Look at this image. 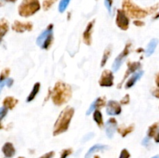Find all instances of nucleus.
Wrapping results in <instances>:
<instances>
[{"mask_svg": "<svg viewBox=\"0 0 159 158\" xmlns=\"http://www.w3.org/2000/svg\"><path fill=\"white\" fill-rule=\"evenodd\" d=\"M149 140H150V138H149L148 136H146V137L143 139V141L141 143H142V145H144V146H148V144L149 143Z\"/></svg>", "mask_w": 159, "mask_h": 158, "instance_id": "c9c22d12", "label": "nucleus"}, {"mask_svg": "<svg viewBox=\"0 0 159 158\" xmlns=\"http://www.w3.org/2000/svg\"><path fill=\"white\" fill-rule=\"evenodd\" d=\"M17 103H18V100L13 97H6L3 100V106L6 107L8 109H13Z\"/></svg>", "mask_w": 159, "mask_h": 158, "instance_id": "a211bd4d", "label": "nucleus"}, {"mask_svg": "<svg viewBox=\"0 0 159 158\" xmlns=\"http://www.w3.org/2000/svg\"><path fill=\"white\" fill-rule=\"evenodd\" d=\"M158 43V39H152V40L149 42L148 45L147 46V49H146V56H147V57H149V56H151L154 52H155V48H156Z\"/></svg>", "mask_w": 159, "mask_h": 158, "instance_id": "aec40b11", "label": "nucleus"}, {"mask_svg": "<svg viewBox=\"0 0 159 158\" xmlns=\"http://www.w3.org/2000/svg\"><path fill=\"white\" fill-rule=\"evenodd\" d=\"M111 52H112V48L111 46H109L107 48V49L105 50V51H104L103 53V56H102V60H101V64H100V66L102 67H104V65L107 64V60H108L109 57H110V55H111Z\"/></svg>", "mask_w": 159, "mask_h": 158, "instance_id": "4be33fe9", "label": "nucleus"}, {"mask_svg": "<svg viewBox=\"0 0 159 158\" xmlns=\"http://www.w3.org/2000/svg\"><path fill=\"white\" fill-rule=\"evenodd\" d=\"M134 130V125H131L128 127H124V126H121L120 128L117 129V131L123 137H125L127 135H128L129 133H131L132 131Z\"/></svg>", "mask_w": 159, "mask_h": 158, "instance_id": "5701e85b", "label": "nucleus"}, {"mask_svg": "<svg viewBox=\"0 0 159 158\" xmlns=\"http://www.w3.org/2000/svg\"><path fill=\"white\" fill-rule=\"evenodd\" d=\"M71 153H72V150L71 149H65V150H63V151L61 152L60 158H67Z\"/></svg>", "mask_w": 159, "mask_h": 158, "instance_id": "c85d7f7f", "label": "nucleus"}, {"mask_svg": "<svg viewBox=\"0 0 159 158\" xmlns=\"http://www.w3.org/2000/svg\"><path fill=\"white\" fill-rule=\"evenodd\" d=\"M41 6L39 0H24L19 6V15L23 17L31 16L38 12Z\"/></svg>", "mask_w": 159, "mask_h": 158, "instance_id": "20e7f679", "label": "nucleus"}, {"mask_svg": "<svg viewBox=\"0 0 159 158\" xmlns=\"http://www.w3.org/2000/svg\"><path fill=\"white\" fill-rule=\"evenodd\" d=\"M54 37H53V24H50L45 30H43L39 35L37 39V44L41 49L48 50L52 44Z\"/></svg>", "mask_w": 159, "mask_h": 158, "instance_id": "39448f33", "label": "nucleus"}, {"mask_svg": "<svg viewBox=\"0 0 159 158\" xmlns=\"http://www.w3.org/2000/svg\"><path fill=\"white\" fill-rule=\"evenodd\" d=\"M3 1L6 2H12V3H14V2H16L17 0H3Z\"/></svg>", "mask_w": 159, "mask_h": 158, "instance_id": "79ce46f5", "label": "nucleus"}, {"mask_svg": "<svg viewBox=\"0 0 159 158\" xmlns=\"http://www.w3.org/2000/svg\"><path fill=\"white\" fill-rule=\"evenodd\" d=\"M71 0H61L58 5V11L61 13H63L68 8Z\"/></svg>", "mask_w": 159, "mask_h": 158, "instance_id": "393cba45", "label": "nucleus"}, {"mask_svg": "<svg viewBox=\"0 0 159 158\" xmlns=\"http://www.w3.org/2000/svg\"><path fill=\"white\" fill-rule=\"evenodd\" d=\"M18 158H24V157H22V156H20V157H18Z\"/></svg>", "mask_w": 159, "mask_h": 158, "instance_id": "09e8293b", "label": "nucleus"}, {"mask_svg": "<svg viewBox=\"0 0 159 158\" xmlns=\"http://www.w3.org/2000/svg\"><path fill=\"white\" fill-rule=\"evenodd\" d=\"M93 119H94V121L96 122V123L97 124V125L99 128H102L104 125L102 115L99 109H96L94 111V113H93Z\"/></svg>", "mask_w": 159, "mask_h": 158, "instance_id": "412c9836", "label": "nucleus"}, {"mask_svg": "<svg viewBox=\"0 0 159 158\" xmlns=\"http://www.w3.org/2000/svg\"><path fill=\"white\" fill-rule=\"evenodd\" d=\"M134 25H136V26H143V25H144V23L138 21V20H136V21H134Z\"/></svg>", "mask_w": 159, "mask_h": 158, "instance_id": "4c0bfd02", "label": "nucleus"}, {"mask_svg": "<svg viewBox=\"0 0 159 158\" xmlns=\"http://www.w3.org/2000/svg\"><path fill=\"white\" fill-rule=\"evenodd\" d=\"M71 96V86L62 81L57 82L51 92V99L56 105H61L68 102Z\"/></svg>", "mask_w": 159, "mask_h": 158, "instance_id": "f257e3e1", "label": "nucleus"}, {"mask_svg": "<svg viewBox=\"0 0 159 158\" xmlns=\"http://www.w3.org/2000/svg\"><path fill=\"white\" fill-rule=\"evenodd\" d=\"M13 84V79L12 78H7L6 80V85H7L8 87H11Z\"/></svg>", "mask_w": 159, "mask_h": 158, "instance_id": "f704fd0d", "label": "nucleus"}, {"mask_svg": "<svg viewBox=\"0 0 159 158\" xmlns=\"http://www.w3.org/2000/svg\"><path fill=\"white\" fill-rule=\"evenodd\" d=\"M141 64L140 62H129L128 68H127V71H126L124 78L122 79L121 82L119 84V85H118V88H120L121 86H122V84L124 83V81L129 77V75H130V74H132V73H135V71H137L140 68H141Z\"/></svg>", "mask_w": 159, "mask_h": 158, "instance_id": "f8f14e48", "label": "nucleus"}, {"mask_svg": "<svg viewBox=\"0 0 159 158\" xmlns=\"http://www.w3.org/2000/svg\"><path fill=\"white\" fill-rule=\"evenodd\" d=\"M157 129H158V123H155L154 125H152L150 128L148 129V136L149 138L153 137L155 135Z\"/></svg>", "mask_w": 159, "mask_h": 158, "instance_id": "bb28decb", "label": "nucleus"}, {"mask_svg": "<svg viewBox=\"0 0 159 158\" xmlns=\"http://www.w3.org/2000/svg\"><path fill=\"white\" fill-rule=\"evenodd\" d=\"M113 0H105L104 1V4H105L106 8L108 10L109 13H112V6H113Z\"/></svg>", "mask_w": 159, "mask_h": 158, "instance_id": "cd10ccee", "label": "nucleus"}, {"mask_svg": "<svg viewBox=\"0 0 159 158\" xmlns=\"http://www.w3.org/2000/svg\"><path fill=\"white\" fill-rule=\"evenodd\" d=\"M2 125L1 122H0V129H2Z\"/></svg>", "mask_w": 159, "mask_h": 158, "instance_id": "de8ad7c7", "label": "nucleus"}, {"mask_svg": "<svg viewBox=\"0 0 159 158\" xmlns=\"http://www.w3.org/2000/svg\"><path fill=\"white\" fill-rule=\"evenodd\" d=\"M143 74H144V71H138V72L134 73V74L133 75H132L131 77L128 79V81H127V83H126V85H125L126 89H128V88H132V87H133L134 85L137 83V81H138L139 80L141 77H142Z\"/></svg>", "mask_w": 159, "mask_h": 158, "instance_id": "dca6fc26", "label": "nucleus"}, {"mask_svg": "<svg viewBox=\"0 0 159 158\" xmlns=\"http://www.w3.org/2000/svg\"><path fill=\"white\" fill-rule=\"evenodd\" d=\"M74 113L75 109L71 107H67L61 112L54 125V132H53L54 136L61 134L68 130Z\"/></svg>", "mask_w": 159, "mask_h": 158, "instance_id": "f03ea898", "label": "nucleus"}, {"mask_svg": "<svg viewBox=\"0 0 159 158\" xmlns=\"http://www.w3.org/2000/svg\"><path fill=\"white\" fill-rule=\"evenodd\" d=\"M4 36H5V34L3 33L0 32V43H1L2 40V38H3V37H4Z\"/></svg>", "mask_w": 159, "mask_h": 158, "instance_id": "a19ab883", "label": "nucleus"}, {"mask_svg": "<svg viewBox=\"0 0 159 158\" xmlns=\"http://www.w3.org/2000/svg\"><path fill=\"white\" fill-rule=\"evenodd\" d=\"M7 79V78H6ZM6 80H2V79L0 78V93H1V91L2 90L3 87L6 85Z\"/></svg>", "mask_w": 159, "mask_h": 158, "instance_id": "e433bc0d", "label": "nucleus"}, {"mask_svg": "<svg viewBox=\"0 0 159 158\" xmlns=\"http://www.w3.org/2000/svg\"><path fill=\"white\" fill-rule=\"evenodd\" d=\"M153 94L155 96V97L158 98L159 99V89L155 90V91L153 92Z\"/></svg>", "mask_w": 159, "mask_h": 158, "instance_id": "58836bf2", "label": "nucleus"}, {"mask_svg": "<svg viewBox=\"0 0 159 158\" xmlns=\"http://www.w3.org/2000/svg\"><path fill=\"white\" fill-rule=\"evenodd\" d=\"M2 151L6 158H12L16 154V149L12 143L7 142L2 147Z\"/></svg>", "mask_w": 159, "mask_h": 158, "instance_id": "4468645a", "label": "nucleus"}, {"mask_svg": "<svg viewBox=\"0 0 159 158\" xmlns=\"http://www.w3.org/2000/svg\"><path fill=\"white\" fill-rule=\"evenodd\" d=\"M8 112V108H6V107L2 106L0 108V121L6 116Z\"/></svg>", "mask_w": 159, "mask_h": 158, "instance_id": "7c9ffc66", "label": "nucleus"}, {"mask_svg": "<svg viewBox=\"0 0 159 158\" xmlns=\"http://www.w3.org/2000/svg\"><path fill=\"white\" fill-rule=\"evenodd\" d=\"M116 125H117V122L114 118H110L107 120L105 124L106 134H107V137L110 139H112L113 137V135L116 130Z\"/></svg>", "mask_w": 159, "mask_h": 158, "instance_id": "9d476101", "label": "nucleus"}, {"mask_svg": "<svg viewBox=\"0 0 159 158\" xmlns=\"http://www.w3.org/2000/svg\"><path fill=\"white\" fill-rule=\"evenodd\" d=\"M152 158H159V155H156V156H153V157H152Z\"/></svg>", "mask_w": 159, "mask_h": 158, "instance_id": "49530a36", "label": "nucleus"}, {"mask_svg": "<svg viewBox=\"0 0 159 158\" xmlns=\"http://www.w3.org/2000/svg\"><path fill=\"white\" fill-rule=\"evenodd\" d=\"M130 154L127 149H123L120 152L119 158H130Z\"/></svg>", "mask_w": 159, "mask_h": 158, "instance_id": "c756f323", "label": "nucleus"}, {"mask_svg": "<svg viewBox=\"0 0 159 158\" xmlns=\"http://www.w3.org/2000/svg\"><path fill=\"white\" fill-rule=\"evenodd\" d=\"M116 23L118 27L122 30H127L130 24V20L126 12L123 9H117L116 11Z\"/></svg>", "mask_w": 159, "mask_h": 158, "instance_id": "423d86ee", "label": "nucleus"}, {"mask_svg": "<svg viewBox=\"0 0 159 158\" xmlns=\"http://www.w3.org/2000/svg\"><path fill=\"white\" fill-rule=\"evenodd\" d=\"M108 148L109 147L107 145H103V144H96V145L93 146V147L88 150V152H87L86 154H85V158H91L92 156H93L95 153H96V152L107 150Z\"/></svg>", "mask_w": 159, "mask_h": 158, "instance_id": "f3484780", "label": "nucleus"}, {"mask_svg": "<svg viewBox=\"0 0 159 158\" xmlns=\"http://www.w3.org/2000/svg\"><path fill=\"white\" fill-rule=\"evenodd\" d=\"M113 72L108 70H106L102 72L99 79V85L101 87H112L113 85Z\"/></svg>", "mask_w": 159, "mask_h": 158, "instance_id": "6e6552de", "label": "nucleus"}, {"mask_svg": "<svg viewBox=\"0 0 159 158\" xmlns=\"http://www.w3.org/2000/svg\"><path fill=\"white\" fill-rule=\"evenodd\" d=\"M129 101H130V96H129V94H127L121 100V104H123V105H127V104H128Z\"/></svg>", "mask_w": 159, "mask_h": 158, "instance_id": "72a5a7b5", "label": "nucleus"}, {"mask_svg": "<svg viewBox=\"0 0 159 158\" xmlns=\"http://www.w3.org/2000/svg\"><path fill=\"white\" fill-rule=\"evenodd\" d=\"M122 112L121 105L119 102L110 100L107 104V113L109 116H118Z\"/></svg>", "mask_w": 159, "mask_h": 158, "instance_id": "1a4fd4ad", "label": "nucleus"}, {"mask_svg": "<svg viewBox=\"0 0 159 158\" xmlns=\"http://www.w3.org/2000/svg\"><path fill=\"white\" fill-rule=\"evenodd\" d=\"M12 29L16 32L18 33H23L24 31H30L33 29V24L30 22H26V23H23V22L17 21L16 20L12 26Z\"/></svg>", "mask_w": 159, "mask_h": 158, "instance_id": "9b49d317", "label": "nucleus"}, {"mask_svg": "<svg viewBox=\"0 0 159 158\" xmlns=\"http://www.w3.org/2000/svg\"><path fill=\"white\" fill-rule=\"evenodd\" d=\"M158 18H159V12L156 15H155V19H158Z\"/></svg>", "mask_w": 159, "mask_h": 158, "instance_id": "c03bdc74", "label": "nucleus"}, {"mask_svg": "<svg viewBox=\"0 0 159 158\" xmlns=\"http://www.w3.org/2000/svg\"><path fill=\"white\" fill-rule=\"evenodd\" d=\"M156 84H157V85L159 87V74L157 75V77H156Z\"/></svg>", "mask_w": 159, "mask_h": 158, "instance_id": "37998d69", "label": "nucleus"}, {"mask_svg": "<svg viewBox=\"0 0 159 158\" xmlns=\"http://www.w3.org/2000/svg\"><path fill=\"white\" fill-rule=\"evenodd\" d=\"M155 142H156V143H159V131L158 132V133L156 134V136H155Z\"/></svg>", "mask_w": 159, "mask_h": 158, "instance_id": "ea45409f", "label": "nucleus"}, {"mask_svg": "<svg viewBox=\"0 0 159 158\" xmlns=\"http://www.w3.org/2000/svg\"><path fill=\"white\" fill-rule=\"evenodd\" d=\"M57 0H43V3H42V7L44 11L48 10V9H51V6L56 2Z\"/></svg>", "mask_w": 159, "mask_h": 158, "instance_id": "a878e982", "label": "nucleus"}, {"mask_svg": "<svg viewBox=\"0 0 159 158\" xmlns=\"http://www.w3.org/2000/svg\"><path fill=\"white\" fill-rule=\"evenodd\" d=\"M95 23V20H93V21L89 22V24L87 25L86 28H85V30L83 33V40L84 43L86 45H91L92 43V33H93V26H94Z\"/></svg>", "mask_w": 159, "mask_h": 158, "instance_id": "ddd939ff", "label": "nucleus"}, {"mask_svg": "<svg viewBox=\"0 0 159 158\" xmlns=\"http://www.w3.org/2000/svg\"><path fill=\"white\" fill-rule=\"evenodd\" d=\"M9 30V23L6 19H0V32L6 34Z\"/></svg>", "mask_w": 159, "mask_h": 158, "instance_id": "b1692460", "label": "nucleus"}, {"mask_svg": "<svg viewBox=\"0 0 159 158\" xmlns=\"http://www.w3.org/2000/svg\"><path fill=\"white\" fill-rule=\"evenodd\" d=\"M130 46H131V43H127L125 46V47H124V50L117 56V57H116V59H115L114 62H113V67H112L113 71H114V72H116V71L120 68L124 60H125L126 57H127V56H128V54H130Z\"/></svg>", "mask_w": 159, "mask_h": 158, "instance_id": "0eeeda50", "label": "nucleus"}, {"mask_svg": "<svg viewBox=\"0 0 159 158\" xmlns=\"http://www.w3.org/2000/svg\"><path fill=\"white\" fill-rule=\"evenodd\" d=\"M122 9L126 12L127 16L134 19L144 18L148 15V10L144 9L135 4L133 0H123Z\"/></svg>", "mask_w": 159, "mask_h": 158, "instance_id": "7ed1b4c3", "label": "nucleus"}, {"mask_svg": "<svg viewBox=\"0 0 159 158\" xmlns=\"http://www.w3.org/2000/svg\"><path fill=\"white\" fill-rule=\"evenodd\" d=\"M105 105H106L105 99H102V98H98V99H96V100L91 104V105H90V107L89 108V109L87 110L86 115L87 116H89V115L92 113V112L102 108V107H103Z\"/></svg>", "mask_w": 159, "mask_h": 158, "instance_id": "2eb2a0df", "label": "nucleus"}, {"mask_svg": "<svg viewBox=\"0 0 159 158\" xmlns=\"http://www.w3.org/2000/svg\"><path fill=\"white\" fill-rule=\"evenodd\" d=\"M54 156V151H51V152H48V153H45L43 154V156H41L39 158H53Z\"/></svg>", "mask_w": 159, "mask_h": 158, "instance_id": "473e14b6", "label": "nucleus"}, {"mask_svg": "<svg viewBox=\"0 0 159 158\" xmlns=\"http://www.w3.org/2000/svg\"><path fill=\"white\" fill-rule=\"evenodd\" d=\"M40 82H37V83L34 84L32 91H31V92L30 93V94L27 96V98H26V102H32V101L35 99V97L37 96V94H38L39 91H40Z\"/></svg>", "mask_w": 159, "mask_h": 158, "instance_id": "6ab92c4d", "label": "nucleus"}, {"mask_svg": "<svg viewBox=\"0 0 159 158\" xmlns=\"http://www.w3.org/2000/svg\"><path fill=\"white\" fill-rule=\"evenodd\" d=\"M93 137H94V133H88V134H86L83 137V139H82V142H87V141H89V139H91Z\"/></svg>", "mask_w": 159, "mask_h": 158, "instance_id": "2f4dec72", "label": "nucleus"}, {"mask_svg": "<svg viewBox=\"0 0 159 158\" xmlns=\"http://www.w3.org/2000/svg\"><path fill=\"white\" fill-rule=\"evenodd\" d=\"M94 158H100V156H98V155H95V156H94Z\"/></svg>", "mask_w": 159, "mask_h": 158, "instance_id": "a18cd8bd", "label": "nucleus"}]
</instances>
